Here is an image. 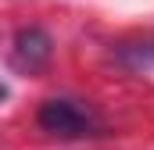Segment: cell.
<instances>
[{"mask_svg":"<svg viewBox=\"0 0 154 150\" xmlns=\"http://www.w3.org/2000/svg\"><path fill=\"white\" fill-rule=\"evenodd\" d=\"M39 129L61 140H86V136H100L104 132V118L97 114L93 104L72 100V97H50L39 104L36 114Z\"/></svg>","mask_w":154,"mask_h":150,"instance_id":"obj_1","label":"cell"},{"mask_svg":"<svg viewBox=\"0 0 154 150\" xmlns=\"http://www.w3.org/2000/svg\"><path fill=\"white\" fill-rule=\"evenodd\" d=\"M54 54V43L50 36L39 29V25H29V29H18V36L11 43V64L18 72H39Z\"/></svg>","mask_w":154,"mask_h":150,"instance_id":"obj_2","label":"cell"},{"mask_svg":"<svg viewBox=\"0 0 154 150\" xmlns=\"http://www.w3.org/2000/svg\"><path fill=\"white\" fill-rule=\"evenodd\" d=\"M143 57H154V43H147V46H143Z\"/></svg>","mask_w":154,"mask_h":150,"instance_id":"obj_3","label":"cell"}]
</instances>
